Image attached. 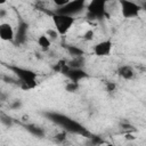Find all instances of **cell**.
Here are the masks:
<instances>
[{"mask_svg":"<svg viewBox=\"0 0 146 146\" xmlns=\"http://www.w3.org/2000/svg\"><path fill=\"white\" fill-rule=\"evenodd\" d=\"M70 1L68 0H54V3L57 6V8H62L64 6H66Z\"/></svg>","mask_w":146,"mask_h":146,"instance_id":"603a6c76","label":"cell"},{"mask_svg":"<svg viewBox=\"0 0 146 146\" xmlns=\"http://www.w3.org/2000/svg\"><path fill=\"white\" fill-rule=\"evenodd\" d=\"M140 6H141V8H143V9H146V1H145L143 5H140Z\"/></svg>","mask_w":146,"mask_h":146,"instance_id":"83f0119b","label":"cell"},{"mask_svg":"<svg viewBox=\"0 0 146 146\" xmlns=\"http://www.w3.org/2000/svg\"><path fill=\"white\" fill-rule=\"evenodd\" d=\"M46 35H47V36H50L52 40H56V39L58 38V32H56L55 30H48Z\"/></svg>","mask_w":146,"mask_h":146,"instance_id":"cb8c5ba5","label":"cell"},{"mask_svg":"<svg viewBox=\"0 0 146 146\" xmlns=\"http://www.w3.org/2000/svg\"><path fill=\"white\" fill-rule=\"evenodd\" d=\"M38 44L41 47V49L43 51H47V50H49L51 42H50V39L46 34H42V35H40L38 38Z\"/></svg>","mask_w":146,"mask_h":146,"instance_id":"4fadbf2b","label":"cell"},{"mask_svg":"<svg viewBox=\"0 0 146 146\" xmlns=\"http://www.w3.org/2000/svg\"><path fill=\"white\" fill-rule=\"evenodd\" d=\"M121 128L123 129V130H125L127 132H132V131H135L136 129H135V127L132 125V124H130L129 122H121Z\"/></svg>","mask_w":146,"mask_h":146,"instance_id":"d6986e66","label":"cell"},{"mask_svg":"<svg viewBox=\"0 0 146 146\" xmlns=\"http://www.w3.org/2000/svg\"><path fill=\"white\" fill-rule=\"evenodd\" d=\"M65 89H66V91H68V92H75V91H78V89H79V83L78 82H68L66 86H65Z\"/></svg>","mask_w":146,"mask_h":146,"instance_id":"e0dca14e","label":"cell"},{"mask_svg":"<svg viewBox=\"0 0 146 146\" xmlns=\"http://www.w3.org/2000/svg\"><path fill=\"white\" fill-rule=\"evenodd\" d=\"M89 139H90V143H91L92 146H102L105 143L104 139L100 136H97V135H91V137Z\"/></svg>","mask_w":146,"mask_h":146,"instance_id":"2e32d148","label":"cell"},{"mask_svg":"<svg viewBox=\"0 0 146 146\" xmlns=\"http://www.w3.org/2000/svg\"><path fill=\"white\" fill-rule=\"evenodd\" d=\"M94 35H95L94 31H92V30H88V31L84 32V34H83V39H84L86 41H90V40L94 39Z\"/></svg>","mask_w":146,"mask_h":146,"instance_id":"44dd1931","label":"cell"},{"mask_svg":"<svg viewBox=\"0 0 146 146\" xmlns=\"http://www.w3.org/2000/svg\"><path fill=\"white\" fill-rule=\"evenodd\" d=\"M65 48H66V50L68 51V54L72 55L73 57H81V56L84 55V51H83L81 48L76 47V46H70V44H66Z\"/></svg>","mask_w":146,"mask_h":146,"instance_id":"9a60e30c","label":"cell"},{"mask_svg":"<svg viewBox=\"0 0 146 146\" xmlns=\"http://www.w3.org/2000/svg\"><path fill=\"white\" fill-rule=\"evenodd\" d=\"M64 75L67 76L72 82H78V83H79L80 80L86 79V78L89 76L88 73L82 68H70Z\"/></svg>","mask_w":146,"mask_h":146,"instance_id":"30bf717a","label":"cell"},{"mask_svg":"<svg viewBox=\"0 0 146 146\" xmlns=\"http://www.w3.org/2000/svg\"><path fill=\"white\" fill-rule=\"evenodd\" d=\"M1 122H2V124L7 125V127H11L13 125V119L10 116H7L3 113L1 114Z\"/></svg>","mask_w":146,"mask_h":146,"instance_id":"ac0fdd59","label":"cell"},{"mask_svg":"<svg viewBox=\"0 0 146 146\" xmlns=\"http://www.w3.org/2000/svg\"><path fill=\"white\" fill-rule=\"evenodd\" d=\"M27 31H29V24L25 21L21 19L18 25H17V31H16V35H15V43L16 44H22L25 42Z\"/></svg>","mask_w":146,"mask_h":146,"instance_id":"ba28073f","label":"cell"},{"mask_svg":"<svg viewBox=\"0 0 146 146\" xmlns=\"http://www.w3.org/2000/svg\"><path fill=\"white\" fill-rule=\"evenodd\" d=\"M52 22L55 24V27H56V31L58 32V34L64 35L68 32V30L74 24V18L71 16H66V15L54 14L52 15Z\"/></svg>","mask_w":146,"mask_h":146,"instance_id":"277c9868","label":"cell"},{"mask_svg":"<svg viewBox=\"0 0 146 146\" xmlns=\"http://www.w3.org/2000/svg\"><path fill=\"white\" fill-rule=\"evenodd\" d=\"M15 32L9 23L0 24V38L5 41H15Z\"/></svg>","mask_w":146,"mask_h":146,"instance_id":"9c48e42d","label":"cell"},{"mask_svg":"<svg viewBox=\"0 0 146 146\" xmlns=\"http://www.w3.org/2000/svg\"><path fill=\"white\" fill-rule=\"evenodd\" d=\"M22 106V102L19 100V99H16V100H14L13 103H10V108H13V110H17V108H19Z\"/></svg>","mask_w":146,"mask_h":146,"instance_id":"d4e9b609","label":"cell"},{"mask_svg":"<svg viewBox=\"0 0 146 146\" xmlns=\"http://www.w3.org/2000/svg\"><path fill=\"white\" fill-rule=\"evenodd\" d=\"M117 74L122 79H124V80H131L133 78V75H135V72H133V70H132L131 66H129V65H122V66H120L117 68Z\"/></svg>","mask_w":146,"mask_h":146,"instance_id":"8fae6325","label":"cell"},{"mask_svg":"<svg viewBox=\"0 0 146 146\" xmlns=\"http://www.w3.org/2000/svg\"><path fill=\"white\" fill-rule=\"evenodd\" d=\"M105 87H106V91L108 92H114L116 90V83L114 82H106Z\"/></svg>","mask_w":146,"mask_h":146,"instance_id":"7402d4cb","label":"cell"},{"mask_svg":"<svg viewBox=\"0 0 146 146\" xmlns=\"http://www.w3.org/2000/svg\"><path fill=\"white\" fill-rule=\"evenodd\" d=\"M67 65L70 66V68H82L84 65V57H74L72 60L67 63Z\"/></svg>","mask_w":146,"mask_h":146,"instance_id":"5bb4252c","label":"cell"},{"mask_svg":"<svg viewBox=\"0 0 146 146\" xmlns=\"http://www.w3.org/2000/svg\"><path fill=\"white\" fill-rule=\"evenodd\" d=\"M124 139L128 140V141H133V140H136V137L132 135V132H125L124 133Z\"/></svg>","mask_w":146,"mask_h":146,"instance_id":"484cf974","label":"cell"},{"mask_svg":"<svg viewBox=\"0 0 146 146\" xmlns=\"http://www.w3.org/2000/svg\"><path fill=\"white\" fill-rule=\"evenodd\" d=\"M112 47H113L112 41L111 40H105V41H102V42H98L97 44H95L94 52L98 57L108 56L112 51Z\"/></svg>","mask_w":146,"mask_h":146,"instance_id":"52a82bcc","label":"cell"},{"mask_svg":"<svg viewBox=\"0 0 146 146\" xmlns=\"http://www.w3.org/2000/svg\"><path fill=\"white\" fill-rule=\"evenodd\" d=\"M103 146H114L113 144H105V145H103Z\"/></svg>","mask_w":146,"mask_h":146,"instance_id":"f1b7e54d","label":"cell"},{"mask_svg":"<svg viewBox=\"0 0 146 146\" xmlns=\"http://www.w3.org/2000/svg\"><path fill=\"white\" fill-rule=\"evenodd\" d=\"M65 139H66V131H62L55 136V141L57 143H63Z\"/></svg>","mask_w":146,"mask_h":146,"instance_id":"ffe728a7","label":"cell"},{"mask_svg":"<svg viewBox=\"0 0 146 146\" xmlns=\"http://www.w3.org/2000/svg\"><path fill=\"white\" fill-rule=\"evenodd\" d=\"M84 8H86V1L84 0H74V1H70L66 6H64L62 8H57L55 10V14L66 15V16L73 17L74 15L81 13Z\"/></svg>","mask_w":146,"mask_h":146,"instance_id":"5b68a950","label":"cell"},{"mask_svg":"<svg viewBox=\"0 0 146 146\" xmlns=\"http://www.w3.org/2000/svg\"><path fill=\"white\" fill-rule=\"evenodd\" d=\"M43 115L47 119H49L50 121L55 122L56 124L63 127L64 131H66V132H71V133H75V135H81V136L87 137V138H90L91 135H92L81 123L76 122L75 120L71 119L70 116H67L65 114L57 113V112H44Z\"/></svg>","mask_w":146,"mask_h":146,"instance_id":"6da1fadb","label":"cell"},{"mask_svg":"<svg viewBox=\"0 0 146 146\" xmlns=\"http://www.w3.org/2000/svg\"><path fill=\"white\" fill-rule=\"evenodd\" d=\"M6 15V10L5 9H0V18H3Z\"/></svg>","mask_w":146,"mask_h":146,"instance_id":"4316f807","label":"cell"},{"mask_svg":"<svg viewBox=\"0 0 146 146\" xmlns=\"http://www.w3.org/2000/svg\"><path fill=\"white\" fill-rule=\"evenodd\" d=\"M119 3L121 6V13L124 18L138 17L140 10L143 9L140 5L132 2V1H128V0H120Z\"/></svg>","mask_w":146,"mask_h":146,"instance_id":"8992f818","label":"cell"},{"mask_svg":"<svg viewBox=\"0 0 146 146\" xmlns=\"http://www.w3.org/2000/svg\"><path fill=\"white\" fill-rule=\"evenodd\" d=\"M7 67L19 79V81H21L19 86L23 90L34 89L38 86V82H36L38 73H35L34 71L24 68V67L17 66V65H7Z\"/></svg>","mask_w":146,"mask_h":146,"instance_id":"7a4b0ae2","label":"cell"},{"mask_svg":"<svg viewBox=\"0 0 146 146\" xmlns=\"http://www.w3.org/2000/svg\"><path fill=\"white\" fill-rule=\"evenodd\" d=\"M106 14V1L104 0H92L87 6V17L89 19H102Z\"/></svg>","mask_w":146,"mask_h":146,"instance_id":"3957f363","label":"cell"},{"mask_svg":"<svg viewBox=\"0 0 146 146\" xmlns=\"http://www.w3.org/2000/svg\"><path fill=\"white\" fill-rule=\"evenodd\" d=\"M24 127H25V129H26L30 133H32V135L35 136V137L42 138V137L44 136V130H43L41 127H38V125H35V124H25Z\"/></svg>","mask_w":146,"mask_h":146,"instance_id":"7c38bea8","label":"cell"}]
</instances>
